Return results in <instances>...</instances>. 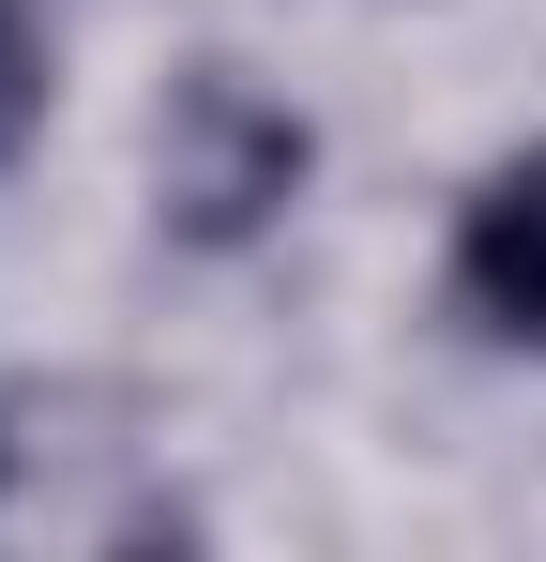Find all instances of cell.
<instances>
[{
  "label": "cell",
  "instance_id": "obj_1",
  "mask_svg": "<svg viewBox=\"0 0 546 562\" xmlns=\"http://www.w3.org/2000/svg\"><path fill=\"white\" fill-rule=\"evenodd\" d=\"M455 289H470L501 335L546 350V153H516L501 183L470 198V228H455Z\"/></svg>",
  "mask_w": 546,
  "mask_h": 562
},
{
  "label": "cell",
  "instance_id": "obj_2",
  "mask_svg": "<svg viewBox=\"0 0 546 562\" xmlns=\"http://www.w3.org/2000/svg\"><path fill=\"white\" fill-rule=\"evenodd\" d=\"M288 168H304V122H259L243 92H197V168H182L197 228H243V213H259Z\"/></svg>",
  "mask_w": 546,
  "mask_h": 562
},
{
  "label": "cell",
  "instance_id": "obj_3",
  "mask_svg": "<svg viewBox=\"0 0 546 562\" xmlns=\"http://www.w3.org/2000/svg\"><path fill=\"white\" fill-rule=\"evenodd\" d=\"M46 106V46H31V15L0 0V153H15V122Z\"/></svg>",
  "mask_w": 546,
  "mask_h": 562
}]
</instances>
